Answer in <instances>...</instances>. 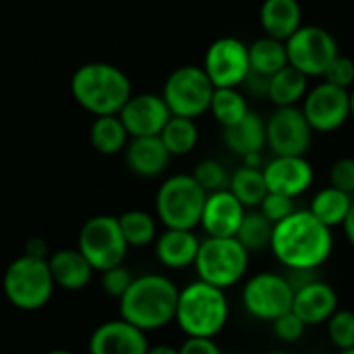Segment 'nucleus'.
Wrapping results in <instances>:
<instances>
[{
  "label": "nucleus",
  "mask_w": 354,
  "mask_h": 354,
  "mask_svg": "<svg viewBox=\"0 0 354 354\" xmlns=\"http://www.w3.org/2000/svg\"><path fill=\"white\" fill-rule=\"evenodd\" d=\"M270 251L288 272H317L334 253V232L309 209H295L274 224Z\"/></svg>",
  "instance_id": "obj_1"
},
{
  "label": "nucleus",
  "mask_w": 354,
  "mask_h": 354,
  "mask_svg": "<svg viewBox=\"0 0 354 354\" xmlns=\"http://www.w3.org/2000/svg\"><path fill=\"white\" fill-rule=\"evenodd\" d=\"M178 286L162 274H143L133 278L127 292L118 299L120 317L147 332L162 330L174 322Z\"/></svg>",
  "instance_id": "obj_2"
},
{
  "label": "nucleus",
  "mask_w": 354,
  "mask_h": 354,
  "mask_svg": "<svg viewBox=\"0 0 354 354\" xmlns=\"http://www.w3.org/2000/svg\"><path fill=\"white\" fill-rule=\"evenodd\" d=\"M75 102L93 116L118 114L133 95L131 79L122 68L110 62H85L71 79Z\"/></svg>",
  "instance_id": "obj_3"
},
{
  "label": "nucleus",
  "mask_w": 354,
  "mask_h": 354,
  "mask_svg": "<svg viewBox=\"0 0 354 354\" xmlns=\"http://www.w3.org/2000/svg\"><path fill=\"white\" fill-rule=\"evenodd\" d=\"M230 317L226 290L195 280L178 290L174 322L187 338H216Z\"/></svg>",
  "instance_id": "obj_4"
},
{
  "label": "nucleus",
  "mask_w": 354,
  "mask_h": 354,
  "mask_svg": "<svg viewBox=\"0 0 354 354\" xmlns=\"http://www.w3.org/2000/svg\"><path fill=\"white\" fill-rule=\"evenodd\" d=\"M249 261L251 253L236 236H205L199 245L193 268L199 280L228 290L247 276Z\"/></svg>",
  "instance_id": "obj_5"
},
{
  "label": "nucleus",
  "mask_w": 354,
  "mask_h": 354,
  "mask_svg": "<svg viewBox=\"0 0 354 354\" xmlns=\"http://www.w3.org/2000/svg\"><path fill=\"white\" fill-rule=\"evenodd\" d=\"M54 280L48 259L21 255L8 263L2 276V290L6 301L19 311H39L54 295Z\"/></svg>",
  "instance_id": "obj_6"
},
{
  "label": "nucleus",
  "mask_w": 354,
  "mask_h": 354,
  "mask_svg": "<svg viewBox=\"0 0 354 354\" xmlns=\"http://www.w3.org/2000/svg\"><path fill=\"white\" fill-rule=\"evenodd\" d=\"M205 197L207 193L193 174L168 176L156 193V216L166 228L195 230L201 222Z\"/></svg>",
  "instance_id": "obj_7"
},
{
  "label": "nucleus",
  "mask_w": 354,
  "mask_h": 354,
  "mask_svg": "<svg viewBox=\"0 0 354 354\" xmlns=\"http://www.w3.org/2000/svg\"><path fill=\"white\" fill-rule=\"evenodd\" d=\"M77 249L91 263L95 272H106L110 268L122 266L129 253V245L122 236L116 216H93L89 218L77 236Z\"/></svg>",
  "instance_id": "obj_8"
},
{
  "label": "nucleus",
  "mask_w": 354,
  "mask_h": 354,
  "mask_svg": "<svg viewBox=\"0 0 354 354\" xmlns=\"http://www.w3.org/2000/svg\"><path fill=\"white\" fill-rule=\"evenodd\" d=\"M214 83L205 75L203 66L185 64L172 71L164 83L162 97L172 116H185L197 120L205 112H209Z\"/></svg>",
  "instance_id": "obj_9"
},
{
  "label": "nucleus",
  "mask_w": 354,
  "mask_h": 354,
  "mask_svg": "<svg viewBox=\"0 0 354 354\" xmlns=\"http://www.w3.org/2000/svg\"><path fill=\"white\" fill-rule=\"evenodd\" d=\"M295 288L288 276L276 272H257L245 284L241 301L245 311L259 322L272 324L280 315L292 311Z\"/></svg>",
  "instance_id": "obj_10"
},
{
  "label": "nucleus",
  "mask_w": 354,
  "mask_h": 354,
  "mask_svg": "<svg viewBox=\"0 0 354 354\" xmlns=\"http://www.w3.org/2000/svg\"><path fill=\"white\" fill-rule=\"evenodd\" d=\"M284 44L288 64L307 75L309 79L324 77L328 64L340 52L334 33L319 25H301Z\"/></svg>",
  "instance_id": "obj_11"
},
{
  "label": "nucleus",
  "mask_w": 354,
  "mask_h": 354,
  "mask_svg": "<svg viewBox=\"0 0 354 354\" xmlns=\"http://www.w3.org/2000/svg\"><path fill=\"white\" fill-rule=\"evenodd\" d=\"M203 71L214 87H241L251 71L249 46L234 35L218 37L205 50Z\"/></svg>",
  "instance_id": "obj_12"
},
{
  "label": "nucleus",
  "mask_w": 354,
  "mask_h": 354,
  "mask_svg": "<svg viewBox=\"0 0 354 354\" xmlns=\"http://www.w3.org/2000/svg\"><path fill=\"white\" fill-rule=\"evenodd\" d=\"M311 141L313 129L299 106L276 108L266 120V143L274 156H307Z\"/></svg>",
  "instance_id": "obj_13"
},
{
  "label": "nucleus",
  "mask_w": 354,
  "mask_h": 354,
  "mask_svg": "<svg viewBox=\"0 0 354 354\" xmlns=\"http://www.w3.org/2000/svg\"><path fill=\"white\" fill-rule=\"evenodd\" d=\"M301 110L313 129V133H334L346 124L351 118L348 89L336 87L332 83H317L309 87L301 102Z\"/></svg>",
  "instance_id": "obj_14"
},
{
  "label": "nucleus",
  "mask_w": 354,
  "mask_h": 354,
  "mask_svg": "<svg viewBox=\"0 0 354 354\" xmlns=\"http://www.w3.org/2000/svg\"><path fill=\"white\" fill-rule=\"evenodd\" d=\"M261 170L270 193L292 199L305 195L315 180V170L305 156H274Z\"/></svg>",
  "instance_id": "obj_15"
},
{
  "label": "nucleus",
  "mask_w": 354,
  "mask_h": 354,
  "mask_svg": "<svg viewBox=\"0 0 354 354\" xmlns=\"http://www.w3.org/2000/svg\"><path fill=\"white\" fill-rule=\"evenodd\" d=\"M129 137H158L170 120V110L158 93H133L118 112Z\"/></svg>",
  "instance_id": "obj_16"
},
{
  "label": "nucleus",
  "mask_w": 354,
  "mask_h": 354,
  "mask_svg": "<svg viewBox=\"0 0 354 354\" xmlns=\"http://www.w3.org/2000/svg\"><path fill=\"white\" fill-rule=\"evenodd\" d=\"M338 307L340 301L336 288L319 278H311L295 288L292 311L303 319L307 328L326 326V322L338 311Z\"/></svg>",
  "instance_id": "obj_17"
},
{
  "label": "nucleus",
  "mask_w": 354,
  "mask_h": 354,
  "mask_svg": "<svg viewBox=\"0 0 354 354\" xmlns=\"http://www.w3.org/2000/svg\"><path fill=\"white\" fill-rule=\"evenodd\" d=\"M147 348V334L122 317L100 324L87 344L89 354H145Z\"/></svg>",
  "instance_id": "obj_18"
},
{
  "label": "nucleus",
  "mask_w": 354,
  "mask_h": 354,
  "mask_svg": "<svg viewBox=\"0 0 354 354\" xmlns=\"http://www.w3.org/2000/svg\"><path fill=\"white\" fill-rule=\"evenodd\" d=\"M247 207L228 191L207 193L199 226L207 236H236Z\"/></svg>",
  "instance_id": "obj_19"
},
{
  "label": "nucleus",
  "mask_w": 354,
  "mask_h": 354,
  "mask_svg": "<svg viewBox=\"0 0 354 354\" xmlns=\"http://www.w3.org/2000/svg\"><path fill=\"white\" fill-rule=\"evenodd\" d=\"M170 151L158 137H131L124 147V162L129 170L141 178H156L166 172Z\"/></svg>",
  "instance_id": "obj_20"
},
{
  "label": "nucleus",
  "mask_w": 354,
  "mask_h": 354,
  "mask_svg": "<svg viewBox=\"0 0 354 354\" xmlns=\"http://www.w3.org/2000/svg\"><path fill=\"white\" fill-rule=\"evenodd\" d=\"M156 257L168 270H185L195 263L201 239L195 230L166 228L156 239Z\"/></svg>",
  "instance_id": "obj_21"
},
{
  "label": "nucleus",
  "mask_w": 354,
  "mask_h": 354,
  "mask_svg": "<svg viewBox=\"0 0 354 354\" xmlns=\"http://www.w3.org/2000/svg\"><path fill=\"white\" fill-rule=\"evenodd\" d=\"M48 266H50L54 284L68 292L83 290L91 282L93 272H95L91 263L81 255L79 249H58L50 253Z\"/></svg>",
  "instance_id": "obj_22"
},
{
  "label": "nucleus",
  "mask_w": 354,
  "mask_h": 354,
  "mask_svg": "<svg viewBox=\"0 0 354 354\" xmlns=\"http://www.w3.org/2000/svg\"><path fill=\"white\" fill-rule=\"evenodd\" d=\"M259 25L263 35L286 41L303 25L299 0H263L259 6Z\"/></svg>",
  "instance_id": "obj_23"
},
{
  "label": "nucleus",
  "mask_w": 354,
  "mask_h": 354,
  "mask_svg": "<svg viewBox=\"0 0 354 354\" xmlns=\"http://www.w3.org/2000/svg\"><path fill=\"white\" fill-rule=\"evenodd\" d=\"M222 139H224V145L241 158L249 153H261L263 147H268L266 120L257 112L249 110V114L241 118L236 124L222 129Z\"/></svg>",
  "instance_id": "obj_24"
},
{
  "label": "nucleus",
  "mask_w": 354,
  "mask_h": 354,
  "mask_svg": "<svg viewBox=\"0 0 354 354\" xmlns=\"http://www.w3.org/2000/svg\"><path fill=\"white\" fill-rule=\"evenodd\" d=\"M307 91H309V77L288 64L270 77L268 100L276 108L299 106L303 102V97L307 95Z\"/></svg>",
  "instance_id": "obj_25"
},
{
  "label": "nucleus",
  "mask_w": 354,
  "mask_h": 354,
  "mask_svg": "<svg viewBox=\"0 0 354 354\" xmlns=\"http://www.w3.org/2000/svg\"><path fill=\"white\" fill-rule=\"evenodd\" d=\"M353 203V195H348V193H344V191H340V189L330 185V187H326V189H322V191H317L313 195V199H311L307 209L322 224H326L328 228L334 230V228L344 224Z\"/></svg>",
  "instance_id": "obj_26"
},
{
  "label": "nucleus",
  "mask_w": 354,
  "mask_h": 354,
  "mask_svg": "<svg viewBox=\"0 0 354 354\" xmlns=\"http://www.w3.org/2000/svg\"><path fill=\"white\" fill-rule=\"evenodd\" d=\"M89 141L91 147L102 156H116L124 151L129 143V133L120 120L118 114L110 116H95L89 129Z\"/></svg>",
  "instance_id": "obj_27"
},
{
  "label": "nucleus",
  "mask_w": 354,
  "mask_h": 354,
  "mask_svg": "<svg viewBox=\"0 0 354 354\" xmlns=\"http://www.w3.org/2000/svg\"><path fill=\"white\" fill-rule=\"evenodd\" d=\"M228 191L247 209H257L261 205L263 197L268 195V185H266V178H263V170L243 164L241 168H236L230 174Z\"/></svg>",
  "instance_id": "obj_28"
},
{
  "label": "nucleus",
  "mask_w": 354,
  "mask_h": 354,
  "mask_svg": "<svg viewBox=\"0 0 354 354\" xmlns=\"http://www.w3.org/2000/svg\"><path fill=\"white\" fill-rule=\"evenodd\" d=\"M249 110H251L249 102L245 93L241 91V87H216L214 89L209 112L216 118V122H220L222 129L236 124L241 118L249 114Z\"/></svg>",
  "instance_id": "obj_29"
},
{
  "label": "nucleus",
  "mask_w": 354,
  "mask_h": 354,
  "mask_svg": "<svg viewBox=\"0 0 354 354\" xmlns=\"http://www.w3.org/2000/svg\"><path fill=\"white\" fill-rule=\"evenodd\" d=\"M249 64H251V71L272 77L280 68L288 66L286 44L268 35L255 39L249 46Z\"/></svg>",
  "instance_id": "obj_30"
},
{
  "label": "nucleus",
  "mask_w": 354,
  "mask_h": 354,
  "mask_svg": "<svg viewBox=\"0 0 354 354\" xmlns=\"http://www.w3.org/2000/svg\"><path fill=\"white\" fill-rule=\"evenodd\" d=\"M118 224L127 245L133 249L149 247L158 239V220L149 212L129 209L118 216Z\"/></svg>",
  "instance_id": "obj_31"
},
{
  "label": "nucleus",
  "mask_w": 354,
  "mask_h": 354,
  "mask_svg": "<svg viewBox=\"0 0 354 354\" xmlns=\"http://www.w3.org/2000/svg\"><path fill=\"white\" fill-rule=\"evenodd\" d=\"M162 143L170 151V156H187L197 147L199 129L193 118L185 116H170L166 127L160 133Z\"/></svg>",
  "instance_id": "obj_32"
},
{
  "label": "nucleus",
  "mask_w": 354,
  "mask_h": 354,
  "mask_svg": "<svg viewBox=\"0 0 354 354\" xmlns=\"http://www.w3.org/2000/svg\"><path fill=\"white\" fill-rule=\"evenodd\" d=\"M272 232H274V224L259 209H247L239 226L236 239L249 253H255V251L270 249Z\"/></svg>",
  "instance_id": "obj_33"
},
{
  "label": "nucleus",
  "mask_w": 354,
  "mask_h": 354,
  "mask_svg": "<svg viewBox=\"0 0 354 354\" xmlns=\"http://www.w3.org/2000/svg\"><path fill=\"white\" fill-rule=\"evenodd\" d=\"M326 332L338 351H348L354 348V311L351 309H340L326 322Z\"/></svg>",
  "instance_id": "obj_34"
},
{
  "label": "nucleus",
  "mask_w": 354,
  "mask_h": 354,
  "mask_svg": "<svg viewBox=\"0 0 354 354\" xmlns=\"http://www.w3.org/2000/svg\"><path fill=\"white\" fill-rule=\"evenodd\" d=\"M193 178L199 183V187H201L205 193L224 191V189H228V183H230L228 170L224 168L222 162H218V160H214V158L201 160V162L195 166V170H193Z\"/></svg>",
  "instance_id": "obj_35"
},
{
  "label": "nucleus",
  "mask_w": 354,
  "mask_h": 354,
  "mask_svg": "<svg viewBox=\"0 0 354 354\" xmlns=\"http://www.w3.org/2000/svg\"><path fill=\"white\" fill-rule=\"evenodd\" d=\"M324 81L326 83H332L336 87H342V89H353L354 87V60L351 56L338 52L334 56V60L328 64L326 73H324Z\"/></svg>",
  "instance_id": "obj_36"
},
{
  "label": "nucleus",
  "mask_w": 354,
  "mask_h": 354,
  "mask_svg": "<svg viewBox=\"0 0 354 354\" xmlns=\"http://www.w3.org/2000/svg\"><path fill=\"white\" fill-rule=\"evenodd\" d=\"M272 332L280 342L297 344L299 340H303V336L307 332V326L303 324V319L295 311H288V313H284V315H280L278 319L272 322Z\"/></svg>",
  "instance_id": "obj_37"
},
{
  "label": "nucleus",
  "mask_w": 354,
  "mask_h": 354,
  "mask_svg": "<svg viewBox=\"0 0 354 354\" xmlns=\"http://www.w3.org/2000/svg\"><path fill=\"white\" fill-rule=\"evenodd\" d=\"M272 224H278V222H282L284 218H288L295 209H297V205H295V199L292 197H286V195H280V193H270L268 191V195L263 197V201H261V205L257 207Z\"/></svg>",
  "instance_id": "obj_38"
},
{
  "label": "nucleus",
  "mask_w": 354,
  "mask_h": 354,
  "mask_svg": "<svg viewBox=\"0 0 354 354\" xmlns=\"http://www.w3.org/2000/svg\"><path fill=\"white\" fill-rule=\"evenodd\" d=\"M133 278H135V276L131 274L129 268L116 266V268H110V270L102 272V288H104V292H106L108 297L120 299V297L127 292V288L131 286Z\"/></svg>",
  "instance_id": "obj_39"
},
{
  "label": "nucleus",
  "mask_w": 354,
  "mask_h": 354,
  "mask_svg": "<svg viewBox=\"0 0 354 354\" xmlns=\"http://www.w3.org/2000/svg\"><path fill=\"white\" fill-rule=\"evenodd\" d=\"M330 185L354 195V158L351 156H344V158H338L332 168H330Z\"/></svg>",
  "instance_id": "obj_40"
},
{
  "label": "nucleus",
  "mask_w": 354,
  "mask_h": 354,
  "mask_svg": "<svg viewBox=\"0 0 354 354\" xmlns=\"http://www.w3.org/2000/svg\"><path fill=\"white\" fill-rule=\"evenodd\" d=\"M178 354H224L214 338H187Z\"/></svg>",
  "instance_id": "obj_41"
},
{
  "label": "nucleus",
  "mask_w": 354,
  "mask_h": 354,
  "mask_svg": "<svg viewBox=\"0 0 354 354\" xmlns=\"http://www.w3.org/2000/svg\"><path fill=\"white\" fill-rule=\"evenodd\" d=\"M251 95H257V97H266L268 100V91H270V77L268 75H261V73H255V71H249V75L245 77L243 85Z\"/></svg>",
  "instance_id": "obj_42"
},
{
  "label": "nucleus",
  "mask_w": 354,
  "mask_h": 354,
  "mask_svg": "<svg viewBox=\"0 0 354 354\" xmlns=\"http://www.w3.org/2000/svg\"><path fill=\"white\" fill-rule=\"evenodd\" d=\"M25 255L29 257H37V259H48L50 257V247L44 239L33 236L25 243Z\"/></svg>",
  "instance_id": "obj_43"
},
{
  "label": "nucleus",
  "mask_w": 354,
  "mask_h": 354,
  "mask_svg": "<svg viewBox=\"0 0 354 354\" xmlns=\"http://www.w3.org/2000/svg\"><path fill=\"white\" fill-rule=\"evenodd\" d=\"M342 230H344V236H346L348 245L354 249V203L351 212H348V216H346V220H344V224H342Z\"/></svg>",
  "instance_id": "obj_44"
},
{
  "label": "nucleus",
  "mask_w": 354,
  "mask_h": 354,
  "mask_svg": "<svg viewBox=\"0 0 354 354\" xmlns=\"http://www.w3.org/2000/svg\"><path fill=\"white\" fill-rule=\"evenodd\" d=\"M145 354H178V348L168 344H158V346H149Z\"/></svg>",
  "instance_id": "obj_45"
},
{
  "label": "nucleus",
  "mask_w": 354,
  "mask_h": 354,
  "mask_svg": "<svg viewBox=\"0 0 354 354\" xmlns=\"http://www.w3.org/2000/svg\"><path fill=\"white\" fill-rule=\"evenodd\" d=\"M348 102H351V118H354V87L348 91Z\"/></svg>",
  "instance_id": "obj_46"
},
{
  "label": "nucleus",
  "mask_w": 354,
  "mask_h": 354,
  "mask_svg": "<svg viewBox=\"0 0 354 354\" xmlns=\"http://www.w3.org/2000/svg\"><path fill=\"white\" fill-rule=\"evenodd\" d=\"M46 354H75V353H71V351H62V348H56V351H50V353H46Z\"/></svg>",
  "instance_id": "obj_47"
},
{
  "label": "nucleus",
  "mask_w": 354,
  "mask_h": 354,
  "mask_svg": "<svg viewBox=\"0 0 354 354\" xmlns=\"http://www.w3.org/2000/svg\"><path fill=\"white\" fill-rule=\"evenodd\" d=\"M338 354H354V348H348V351H338Z\"/></svg>",
  "instance_id": "obj_48"
},
{
  "label": "nucleus",
  "mask_w": 354,
  "mask_h": 354,
  "mask_svg": "<svg viewBox=\"0 0 354 354\" xmlns=\"http://www.w3.org/2000/svg\"><path fill=\"white\" fill-rule=\"evenodd\" d=\"M268 354H292V353H286V351H274V353H268Z\"/></svg>",
  "instance_id": "obj_49"
}]
</instances>
